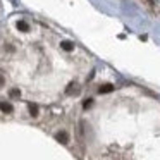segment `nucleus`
I'll use <instances>...</instances> for the list:
<instances>
[{
	"instance_id": "8",
	"label": "nucleus",
	"mask_w": 160,
	"mask_h": 160,
	"mask_svg": "<svg viewBox=\"0 0 160 160\" xmlns=\"http://www.w3.org/2000/svg\"><path fill=\"white\" fill-rule=\"evenodd\" d=\"M91 105H93V100H91V98H88V100L83 102V108H90Z\"/></svg>"
},
{
	"instance_id": "10",
	"label": "nucleus",
	"mask_w": 160,
	"mask_h": 160,
	"mask_svg": "<svg viewBox=\"0 0 160 160\" xmlns=\"http://www.w3.org/2000/svg\"><path fill=\"white\" fill-rule=\"evenodd\" d=\"M145 4H148V5H153V0H143Z\"/></svg>"
},
{
	"instance_id": "5",
	"label": "nucleus",
	"mask_w": 160,
	"mask_h": 160,
	"mask_svg": "<svg viewBox=\"0 0 160 160\" xmlns=\"http://www.w3.org/2000/svg\"><path fill=\"white\" fill-rule=\"evenodd\" d=\"M78 91H79V86H78L76 83H71L69 86H67L66 93H67V95H72V93H78Z\"/></svg>"
},
{
	"instance_id": "1",
	"label": "nucleus",
	"mask_w": 160,
	"mask_h": 160,
	"mask_svg": "<svg viewBox=\"0 0 160 160\" xmlns=\"http://www.w3.org/2000/svg\"><path fill=\"white\" fill-rule=\"evenodd\" d=\"M55 139L59 143H62V145H67V143H69V134H67L66 131H59L55 134Z\"/></svg>"
},
{
	"instance_id": "4",
	"label": "nucleus",
	"mask_w": 160,
	"mask_h": 160,
	"mask_svg": "<svg viewBox=\"0 0 160 160\" xmlns=\"http://www.w3.org/2000/svg\"><path fill=\"white\" fill-rule=\"evenodd\" d=\"M110 91H114V86H112V84H102V86L98 88V93H100V95L110 93Z\"/></svg>"
},
{
	"instance_id": "2",
	"label": "nucleus",
	"mask_w": 160,
	"mask_h": 160,
	"mask_svg": "<svg viewBox=\"0 0 160 160\" xmlns=\"http://www.w3.org/2000/svg\"><path fill=\"white\" fill-rule=\"evenodd\" d=\"M0 110L4 112V114H12V105L11 103H7V102H0Z\"/></svg>"
},
{
	"instance_id": "11",
	"label": "nucleus",
	"mask_w": 160,
	"mask_h": 160,
	"mask_svg": "<svg viewBox=\"0 0 160 160\" xmlns=\"http://www.w3.org/2000/svg\"><path fill=\"white\" fill-rule=\"evenodd\" d=\"M2 84H4V78L0 76V86H2Z\"/></svg>"
},
{
	"instance_id": "7",
	"label": "nucleus",
	"mask_w": 160,
	"mask_h": 160,
	"mask_svg": "<svg viewBox=\"0 0 160 160\" xmlns=\"http://www.w3.org/2000/svg\"><path fill=\"white\" fill-rule=\"evenodd\" d=\"M29 115H33V117L38 115V107H36L35 103H29Z\"/></svg>"
},
{
	"instance_id": "6",
	"label": "nucleus",
	"mask_w": 160,
	"mask_h": 160,
	"mask_svg": "<svg viewBox=\"0 0 160 160\" xmlns=\"http://www.w3.org/2000/svg\"><path fill=\"white\" fill-rule=\"evenodd\" d=\"M60 47H62V50H66V52H72V50H74V45L71 42H62V43H60Z\"/></svg>"
},
{
	"instance_id": "9",
	"label": "nucleus",
	"mask_w": 160,
	"mask_h": 160,
	"mask_svg": "<svg viewBox=\"0 0 160 160\" xmlns=\"http://www.w3.org/2000/svg\"><path fill=\"white\" fill-rule=\"evenodd\" d=\"M19 95H21V91H19V90H11V97L12 98H18Z\"/></svg>"
},
{
	"instance_id": "3",
	"label": "nucleus",
	"mask_w": 160,
	"mask_h": 160,
	"mask_svg": "<svg viewBox=\"0 0 160 160\" xmlns=\"http://www.w3.org/2000/svg\"><path fill=\"white\" fill-rule=\"evenodd\" d=\"M16 26H18V29H19V31H22V33H28L29 31V24L26 21H18V22H16Z\"/></svg>"
}]
</instances>
